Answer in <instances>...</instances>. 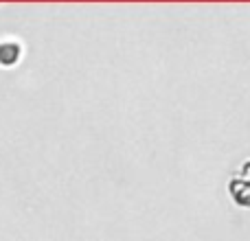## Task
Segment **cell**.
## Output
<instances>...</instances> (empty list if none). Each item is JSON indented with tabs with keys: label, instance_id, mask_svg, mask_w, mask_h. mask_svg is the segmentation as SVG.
I'll use <instances>...</instances> for the list:
<instances>
[{
	"label": "cell",
	"instance_id": "cell-1",
	"mask_svg": "<svg viewBox=\"0 0 250 241\" xmlns=\"http://www.w3.org/2000/svg\"><path fill=\"white\" fill-rule=\"evenodd\" d=\"M20 60V44L18 42H0V64L11 66Z\"/></svg>",
	"mask_w": 250,
	"mask_h": 241
}]
</instances>
